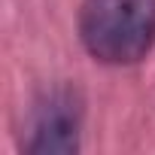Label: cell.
Returning a JSON list of instances; mask_svg holds the SVG:
<instances>
[{
  "label": "cell",
  "instance_id": "6da1fadb",
  "mask_svg": "<svg viewBox=\"0 0 155 155\" xmlns=\"http://www.w3.org/2000/svg\"><path fill=\"white\" fill-rule=\"evenodd\" d=\"M79 37L104 64H137L155 46V0H82Z\"/></svg>",
  "mask_w": 155,
  "mask_h": 155
},
{
  "label": "cell",
  "instance_id": "7a4b0ae2",
  "mask_svg": "<svg viewBox=\"0 0 155 155\" xmlns=\"http://www.w3.org/2000/svg\"><path fill=\"white\" fill-rule=\"evenodd\" d=\"M28 152H34V155H73V152H79V104H76V97L67 88L52 91L37 107Z\"/></svg>",
  "mask_w": 155,
  "mask_h": 155
}]
</instances>
